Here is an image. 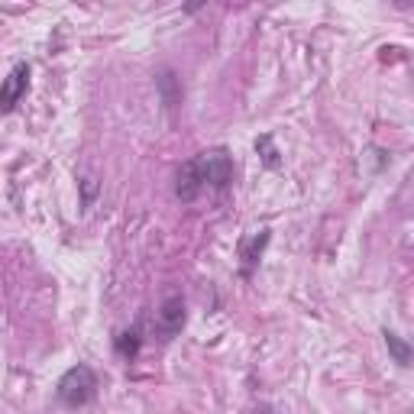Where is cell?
<instances>
[{
    "instance_id": "1",
    "label": "cell",
    "mask_w": 414,
    "mask_h": 414,
    "mask_svg": "<svg viewBox=\"0 0 414 414\" xmlns=\"http://www.w3.org/2000/svg\"><path fill=\"white\" fill-rule=\"evenodd\" d=\"M56 392H58V401H62L65 408H85V405H91L94 395H98V376H94L91 366L78 363L58 379Z\"/></svg>"
},
{
    "instance_id": "2",
    "label": "cell",
    "mask_w": 414,
    "mask_h": 414,
    "mask_svg": "<svg viewBox=\"0 0 414 414\" xmlns=\"http://www.w3.org/2000/svg\"><path fill=\"white\" fill-rule=\"evenodd\" d=\"M197 172H201V182L211 185V188H227L233 182V159L227 149H211V152L197 155Z\"/></svg>"
},
{
    "instance_id": "3",
    "label": "cell",
    "mask_w": 414,
    "mask_h": 414,
    "mask_svg": "<svg viewBox=\"0 0 414 414\" xmlns=\"http://www.w3.org/2000/svg\"><path fill=\"white\" fill-rule=\"evenodd\" d=\"M29 88V65L20 62L7 78H4V85H0V113H10L16 104L23 100Z\"/></svg>"
},
{
    "instance_id": "4",
    "label": "cell",
    "mask_w": 414,
    "mask_h": 414,
    "mask_svg": "<svg viewBox=\"0 0 414 414\" xmlns=\"http://www.w3.org/2000/svg\"><path fill=\"white\" fill-rule=\"evenodd\" d=\"M159 330L165 333V340L169 337H175L178 330L185 327V301H182V295H172V298H165L162 301V308H159Z\"/></svg>"
},
{
    "instance_id": "5",
    "label": "cell",
    "mask_w": 414,
    "mask_h": 414,
    "mask_svg": "<svg viewBox=\"0 0 414 414\" xmlns=\"http://www.w3.org/2000/svg\"><path fill=\"white\" fill-rule=\"evenodd\" d=\"M204 182H201V172H197V162H185L182 169H178L175 175V195L182 197V201H195L197 195H201Z\"/></svg>"
},
{
    "instance_id": "6",
    "label": "cell",
    "mask_w": 414,
    "mask_h": 414,
    "mask_svg": "<svg viewBox=\"0 0 414 414\" xmlns=\"http://www.w3.org/2000/svg\"><path fill=\"white\" fill-rule=\"evenodd\" d=\"M155 88H159V100L165 104V110H175L182 104V81L172 68H165L159 78H155Z\"/></svg>"
},
{
    "instance_id": "7",
    "label": "cell",
    "mask_w": 414,
    "mask_h": 414,
    "mask_svg": "<svg viewBox=\"0 0 414 414\" xmlns=\"http://www.w3.org/2000/svg\"><path fill=\"white\" fill-rule=\"evenodd\" d=\"M382 337H385V346H388V353H392V359L401 366V369H408V366H411V356H414L411 346H408L395 330H382Z\"/></svg>"
},
{
    "instance_id": "8",
    "label": "cell",
    "mask_w": 414,
    "mask_h": 414,
    "mask_svg": "<svg viewBox=\"0 0 414 414\" xmlns=\"http://www.w3.org/2000/svg\"><path fill=\"white\" fill-rule=\"evenodd\" d=\"M266 243H269V230H262L259 237L253 239V243L243 246V275L253 272V266L259 262V256H262V249H266Z\"/></svg>"
},
{
    "instance_id": "9",
    "label": "cell",
    "mask_w": 414,
    "mask_h": 414,
    "mask_svg": "<svg viewBox=\"0 0 414 414\" xmlns=\"http://www.w3.org/2000/svg\"><path fill=\"white\" fill-rule=\"evenodd\" d=\"M140 346H143L140 327H133V330H123V333H120V337H117V353H120V356L136 359V353H140Z\"/></svg>"
},
{
    "instance_id": "10",
    "label": "cell",
    "mask_w": 414,
    "mask_h": 414,
    "mask_svg": "<svg viewBox=\"0 0 414 414\" xmlns=\"http://www.w3.org/2000/svg\"><path fill=\"white\" fill-rule=\"evenodd\" d=\"M256 149H259V152H262V162H266V165H269V169H279V149H275L272 146V136H259V140H256Z\"/></svg>"
},
{
    "instance_id": "11",
    "label": "cell",
    "mask_w": 414,
    "mask_h": 414,
    "mask_svg": "<svg viewBox=\"0 0 414 414\" xmlns=\"http://www.w3.org/2000/svg\"><path fill=\"white\" fill-rule=\"evenodd\" d=\"M94 195H98V182L94 178H81V204H91L94 201Z\"/></svg>"
},
{
    "instance_id": "12",
    "label": "cell",
    "mask_w": 414,
    "mask_h": 414,
    "mask_svg": "<svg viewBox=\"0 0 414 414\" xmlns=\"http://www.w3.org/2000/svg\"><path fill=\"white\" fill-rule=\"evenodd\" d=\"M204 4H207V0H185V14H197Z\"/></svg>"
}]
</instances>
